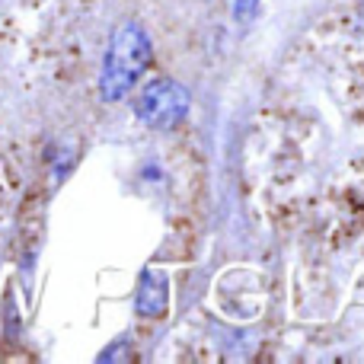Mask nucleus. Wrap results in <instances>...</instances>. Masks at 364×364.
I'll return each instance as SVG.
<instances>
[{
    "label": "nucleus",
    "instance_id": "f257e3e1",
    "mask_svg": "<svg viewBox=\"0 0 364 364\" xmlns=\"http://www.w3.org/2000/svg\"><path fill=\"white\" fill-rule=\"evenodd\" d=\"M151 36L144 32V26L138 23H122L109 38L106 58H102L100 70V96L106 102L125 100L134 90V83L141 80L147 68H151Z\"/></svg>",
    "mask_w": 364,
    "mask_h": 364
},
{
    "label": "nucleus",
    "instance_id": "7ed1b4c3",
    "mask_svg": "<svg viewBox=\"0 0 364 364\" xmlns=\"http://www.w3.org/2000/svg\"><path fill=\"white\" fill-rule=\"evenodd\" d=\"M134 310L147 320H160L170 310V278L157 269H144L138 282V297H134Z\"/></svg>",
    "mask_w": 364,
    "mask_h": 364
},
{
    "label": "nucleus",
    "instance_id": "f03ea898",
    "mask_svg": "<svg viewBox=\"0 0 364 364\" xmlns=\"http://www.w3.org/2000/svg\"><path fill=\"white\" fill-rule=\"evenodd\" d=\"M192 109V96L182 87L179 80H170V77H160V80H151L141 96L134 100V115H138L141 125L157 128V132H166V128H176L182 119Z\"/></svg>",
    "mask_w": 364,
    "mask_h": 364
},
{
    "label": "nucleus",
    "instance_id": "39448f33",
    "mask_svg": "<svg viewBox=\"0 0 364 364\" xmlns=\"http://www.w3.org/2000/svg\"><path fill=\"white\" fill-rule=\"evenodd\" d=\"M361 26H364V16H361Z\"/></svg>",
    "mask_w": 364,
    "mask_h": 364
},
{
    "label": "nucleus",
    "instance_id": "20e7f679",
    "mask_svg": "<svg viewBox=\"0 0 364 364\" xmlns=\"http://www.w3.org/2000/svg\"><path fill=\"white\" fill-rule=\"evenodd\" d=\"M259 4H262V0H233V16L237 19H252L259 13Z\"/></svg>",
    "mask_w": 364,
    "mask_h": 364
}]
</instances>
